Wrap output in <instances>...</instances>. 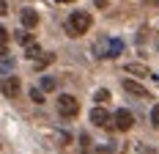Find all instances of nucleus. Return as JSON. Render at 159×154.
<instances>
[{
    "label": "nucleus",
    "mask_w": 159,
    "mask_h": 154,
    "mask_svg": "<svg viewBox=\"0 0 159 154\" xmlns=\"http://www.w3.org/2000/svg\"><path fill=\"white\" fill-rule=\"evenodd\" d=\"M91 25H93V17L88 11H74L69 17V33L71 36H82L85 31H91Z\"/></svg>",
    "instance_id": "nucleus-1"
},
{
    "label": "nucleus",
    "mask_w": 159,
    "mask_h": 154,
    "mask_svg": "<svg viewBox=\"0 0 159 154\" xmlns=\"http://www.w3.org/2000/svg\"><path fill=\"white\" fill-rule=\"evenodd\" d=\"M58 113L71 118V116H77V113H80V102L71 96V94H61V99H58Z\"/></svg>",
    "instance_id": "nucleus-2"
},
{
    "label": "nucleus",
    "mask_w": 159,
    "mask_h": 154,
    "mask_svg": "<svg viewBox=\"0 0 159 154\" xmlns=\"http://www.w3.org/2000/svg\"><path fill=\"white\" fill-rule=\"evenodd\" d=\"M112 124H115V129L126 132V129H132V127H134V116H132L126 108H121V110H115V116H112Z\"/></svg>",
    "instance_id": "nucleus-3"
},
{
    "label": "nucleus",
    "mask_w": 159,
    "mask_h": 154,
    "mask_svg": "<svg viewBox=\"0 0 159 154\" xmlns=\"http://www.w3.org/2000/svg\"><path fill=\"white\" fill-rule=\"evenodd\" d=\"M99 50L104 52L102 58H118V55L124 52V41H121V39H110V41H102Z\"/></svg>",
    "instance_id": "nucleus-4"
},
{
    "label": "nucleus",
    "mask_w": 159,
    "mask_h": 154,
    "mask_svg": "<svg viewBox=\"0 0 159 154\" xmlns=\"http://www.w3.org/2000/svg\"><path fill=\"white\" fill-rule=\"evenodd\" d=\"M0 91H3V96H8V99H16V94H19V77L8 75L0 80Z\"/></svg>",
    "instance_id": "nucleus-5"
},
{
    "label": "nucleus",
    "mask_w": 159,
    "mask_h": 154,
    "mask_svg": "<svg viewBox=\"0 0 159 154\" xmlns=\"http://www.w3.org/2000/svg\"><path fill=\"white\" fill-rule=\"evenodd\" d=\"M91 121H93L96 127H104V129H110V127H115V124H112V116H110V113H107L104 108H102V105L91 110Z\"/></svg>",
    "instance_id": "nucleus-6"
},
{
    "label": "nucleus",
    "mask_w": 159,
    "mask_h": 154,
    "mask_svg": "<svg viewBox=\"0 0 159 154\" xmlns=\"http://www.w3.org/2000/svg\"><path fill=\"white\" fill-rule=\"evenodd\" d=\"M124 91L132 94V96H148V88L140 85V83H134V80H124Z\"/></svg>",
    "instance_id": "nucleus-7"
},
{
    "label": "nucleus",
    "mask_w": 159,
    "mask_h": 154,
    "mask_svg": "<svg viewBox=\"0 0 159 154\" xmlns=\"http://www.w3.org/2000/svg\"><path fill=\"white\" fill-rule=\"evenodd\" d=\"M22 25H25V28H36V25H39V14H36L33 8H22Z\"/></svg>",
    "instance_id": "nucleus-8"
},
{
    "label": "nucleus",
    "mask_w": 159,
    "mask_h": 154,
    "mask_svg": "<svg viewBox=\"0 0 159 154\" xmlns=\"http://www.w3.org/2000/svg\"><path fill=\"white\" fill-rule=\"evenodd\" d=\"M126 75H137V77H148V66H143V63H126Z\"/></svg>",
    "instance_id": "nucleus-9"
},
{
    "label": "nucleus",
    "mask_w": 159,
    "mask_h": 154,
    "mask_svg": "<svg viewBox=\"0 0 159 154\" xmlns=\"http://www.w3.org/2000/svg\"><path fill=\"white\" fill-rule=\"evenodd\" d=\"M55 88H58L55 77H41V91H55Z\"/></svg>",
    "instance_id": "nucleus-10"
},
{
    "label": "nucleus",
    "mask_w": 159,
    "mask_h": 154,
    "mask_svg": "<svg viewBox=\"0 0 159 154\" xmlns=\"http://www.w3.org/2000/svg\"><path fill=\"white\" fill-rule=\"evenodd\" d=\"M25 55H28V58H33V61H36V58H39V55H41V50H39V44H36V41H30V44L25 47Z\"/></svg>",
    "instance_id": "nucleus-11"
},
{
    "label": "nucleus",
    "mask_w": 159,
    "mask_h": 154,
    "mask_svg": "<svg viewBox=\"0 0 159 154\" xmlns=\"http://www.w3.org/2000/svg\"><path fill=\"white\" fill-rule=\"evenodd\" d=\"M16 41H19V44H25V47H28V44L33 41V36H30L28 31H19V33H16Z\"/></svg>",
    "instance_id": "nucleus-12"
},
{
    "label": "nucleus",
    "mask_w": 159,
    "mask_h": 154,
    "mask_svg": "<svg viewBox=\"0 0 159 154\" xmlns=\"http://www.w3.org/2000/svg\"><path fill=\"white\" fill-rule=\"evenodd\" d=\"M93 99L99 102V105H104V102H110V91H104V88H102V91H96Z\"/></svg>",
    "instance_id": "nucleus-13"
},
{
    "label": "nucleus",
    "mask_w": 159,
    "mask_h": 154,
    "mask_svg": "<svg viewBox=\"0 0 159 154\" xmlns=\"http://www.w3.org/2000/svg\"><path fill=\"white\" fill-rule=\"evenodd\" d=\"M30 99L36 102V105H41V102H44V91H39V88H30Z\"/></svg>",
    "instance_id": "nucleus-14"
},
{
    "label": "nucleus",
    "mask_w": 159,
    "mask_h": 154,
    "mask_svg": "<svg viewBox=\"0 0 159 154\" xmlns=\"http://www.w3.org/2000/svg\"><path fill=\"white\" fill-rule=\"evenodd\" d=\"M52 63V55H44V58H36V69H44Z\"/></svg>",
    "instance_id": "nucleus-15"
},
{
    "label": "nucleus",
    "mask_w": 159,
    "mask_h": 154,
    "mask_svg": "<svg viewBox=\"0 0 159 154\" xmlns=\"http://www.w3.org/2000/svg\"><path fill=\"white\" fill-rule=\"evenodd\" d=\"M151 124L159 127V105H154V110H151Z\"/></svg>",
    "instance_id": "nucleus-16"
},
{
    "label": "nucleus",
    "mask_w": 159,
    "mask_h": 154,
    "mask_svg": "<svg viewBox=\"0 0 159 154\" xmlns=\"http://www.w3.org/2000/svg\"><path fill=\"white\" fill-rule=\"evenodd\" d=\"M80 146H82V149H91V138H88V135H80Z\"/></svg>",
    "instance_id": "nucleus-17"
},
{
    "label": "nucleus",
    "mask_w": 159,
    "mask_h": 154,
    "mask_svg": "<svg viewBox=\"0 0 159 154\" xmlns=\"http://www.w3.org/2000/svg\"><path fill=\"white\" fill-rule=\"evenodd\" d=\"M6 39H8V31H6V28L0 25V41H6Z\"/></svg>",
    "instance_id": "nucleus-18"
},
{
    "label": "nucleus",
    "mask_w": 159,
    "mask_h": 154,
    "mask_svg": "<svg viewBox=\"0 0 159 154\" xmlns=\"http://www.w3.org/2000/svg\"><path fill=\"white\" fill-rule=\"evenodd\" d=\"M0 14H8V6H6V0H0Z\"/></svg>",
    "instance_id": "nucleus-19"
},
{
    "label": "nucleus",
    "mask_w": 159,
    "mask_h": 154,
    "mask_svg": "<svg viewBox=\"0 0 159 154\" xmlns=\"http://www.w3.org/2000/svg\"><path fill=\"white\" fill-rule=\"evenodd\" d=\"M6 55V41H0V58Z\"/></svg>",
    "instance_id": "nucleus-20"
},
{
    "label": "nucleus",
    "mask_w": 159,
    "mask_h": 154,
    "mask_svg": "<svg viewBox=\"0 0 159 154\" xmlns=\"http://www.w3.org/2000/svg\"><path fill=\"white\" fill-rule=\"evenodd\" d=\"M58 3H71V0H58Z\"/></svg>",
    "instance_id": "nucleus-21"
}]
</instances>
